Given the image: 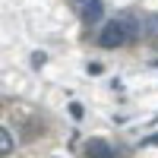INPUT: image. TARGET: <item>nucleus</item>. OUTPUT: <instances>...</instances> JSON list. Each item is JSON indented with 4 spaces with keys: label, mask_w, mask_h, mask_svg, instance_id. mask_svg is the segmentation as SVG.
I'll return each mask as SVG.
<instances>
[{
    "label": "nucleus",
    "mask_w": 158,
    "mask_h": 158,
    "mask_svg": "<svg viewBox=\"0 0 158 158\" xmlns=\"http://www.w3.org/2000/svg\"><path fill=\"white\" fill-rule=\"evenodd\" d=\"M127 41V29H123V22L120 19H117V22H104L101 25V32H98V44L101 48H120Z\"/></svg>",
    "instance_id": "f257e3e1"
},
{
    "label": "nucleus",
    "mask_w": 158,
    "mask_h": 158,
    "mask_svg": "<svg viewBox=\"0 0 158 158\" xmlns=\"http://www.w3.org/2000/svg\"><path fill=\"white\" fill-rule=\"evenodd\" d=\"M79 16H82L85 25H95V22H101V16H104V3H101V0H92L89 6L79 10Z\"/></svg>",
    "instance_id": "f03ea898"
},
{
    "label": "nucleus",
    "mask_w": 158,
    "mask_h": 158,
    "mask_svg": "<svg viewBox=\"0 0 158 158\" xmlns=\"http://www.w3.org/2000/svg\"><path fill=\"white\" fill-rule=\"evenodd\" d=\"M0 146H3V155H13V136L6 127H0Z\"/></svg>",
    "instance_id": "7ed1b4c3"
},
{
    "label": "nucleus",
    "mask_w": 158,
    "mask_h": 158,
    "mask_svg": "<svg viewBox=\"0 0 158 158\" xmlns=\"http://www.w3.org/2000/svg\"><path fill=\"white\" fill-rule=\"evenodd\" d=\"M73 3H76V10H82V6H89V3H92V0H73Z\"/></svg>",
    "instance_id": "20e7f679"
}]
</instances>
